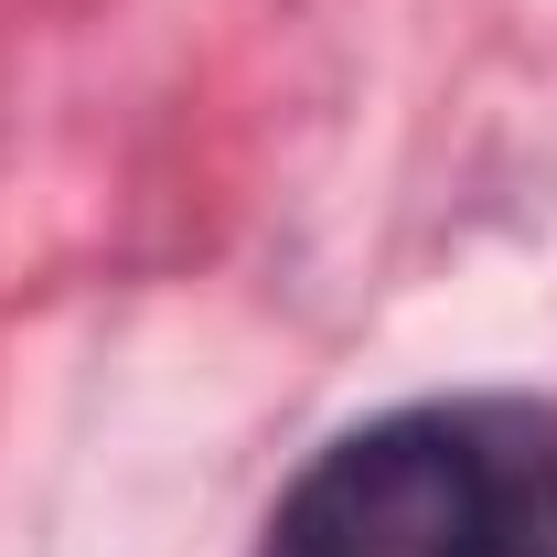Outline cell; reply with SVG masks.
Listing matches in <instances>:
<instances>
[{"label":"cell","mask_w":557,"mask_h":557,"mask_svg":"<svg viewBox=\"0 0 557 557\" xmlns=\"http://www.w3.org/2000/svg\"><path fill=\"white\" fill-rule=\"evenodd\" d=\"M493 450L461 418H375L333 440L278 504V557H472Z\"/></svg>","instance_id":"cell-1"},{"label":"cell","mask_w":557,"mask_h":557,"mask_svg":"<svg viewBox=\"0 0 557 557\" xmlns=\"http://www.w3.org/2000/svg\"><path fill=\"white\" fill-rule=\"evenodd\" d=\"M472 557H557V450L493 461V504H483V547Z\"/></svg>","instance_id":"cell-2"}]
</instances>
